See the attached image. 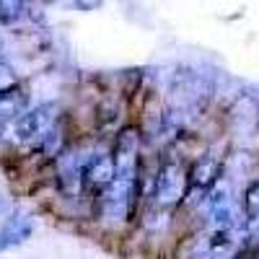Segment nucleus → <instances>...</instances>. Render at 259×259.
Segmentation results:
<instances>
[{"instance_id": "nucleus-1", "label": "nucleus", "mask_w": 259, "mask_h": 259, "mask_svg": "<svg viewBox=\"0 0 259 259\" xmlns=\"http://www.w3.org/2000/svg\"><path fill=\"white\" fill-rule=\"evenodd\" d=\"M55 127V106L52 104H39L34 109L24 112L13 122V138L24 145H36L47 140Z\"/></svg>"}, {"instance_id": "nucleus-2", "label": "nucleus", "mask_w": 259, "mask_h": 259, "mask_svg": "<svg viewBox=\"0 0 259 259\" xmlns=\"http://www.w3.org/2000/svg\"><path fill=\"white\" fill-rule=\"evenodd\" d=\"M138 156H140V135L138 130L133 127H124L122 133L117 135V143H114V171L119 182H127V184H135V177H138Z\"/></svg>"}, {"instance_id": "nucleus-3", "label": "nucleus", "mask_w": 259, "mask_h": 259, "mask_svg": "<svg viewBox=\"0 0 259 259\" xmlns=\"http://www.w3.org/2000/svg\"><path fill=\"white\" fill-rule=\"evenodd\" d=\"M189 177L184 174V168L177 161H168L161 166L158 177H156V202L158 205H177L187 194Z\"/></svg>"}, {"instance_id": "nucleus-4", "label": "nucleus", "mask_w": 259, "mask_h": 259, "mask_svg": "<svg viewBox=\"0 0 259 259\" xmlns=\"http://www.w3.org/2000/svg\"><path fill=\"white\" fill-rule=\"evenodd\" d=\"M117 177L112 156H94L83 168V184L89 192H104Z\"/></svg>"}, {"instance_id": "nucleus-5", "label": "nucleus", "mask_w": 259, "mask_h": 259, "mask_svg": "<svg viewBox=\"0 0 259 259\" xmlns=\"http://www.w3.org/2000/svg\"><path fill=\"white\" fill-rule=\"evenodd\" d=\"M218 179H221V163L215 161V158H200L197 163L192 166V171H189V184L194 187V189H212L215 184H218Z\"/></svg>"}, {"instance_id": "nucleus-6", "label": "nucleus", "mask_w": 259, "mask_h": 259, "mask_svg": "<svg viewBox=\"0 0 259 259\" xmlns=\"http://www.w3.org/2000/svg\"><path fill=\"white\" fill-rule=\"evenodd\" d=\"M26 109V94L21 91V85H8L0 91V119H16Z\"/></svg>"}, {"instance_id": "nucleus-7", "label": "nucleus", "mask_w": 259, "mask_h": 259, "mask_svg": "<svg viewBox=\"0 0 259 259\" xmlns=\"http://www.w3.org/2000/svg\"><path fill=\"white\" fill-rule=\"evenodd\" d=\"M212 218H215V226L218 228H231L233 226V207H231V197H228L226 187H221L212 194Z\"/></svg>"}, {"instance_id": "nucleus-8", "label": "nucleus", "mask_w": 259, "mask_h": 259, "mask_svg": "<svg viewBox=\"0 0 259 259\" xmlns=\"http://www.w3.org/2000/svg\"><path fill=\"white\" fill-rule=\"evenodd\" d=\"M31 233V226L21 218H13V223H8L3 231H0V249L6 246H13V244H21Z\"/></svg>"}, {"instance_id": "nucleus-9", "label": "nucleus", "mask_w": 259, "mask_h": 259, "mask_svg": "<svg viewBox=\"0 0 259 259\" xmlns=\"http://www.w3.org/2000/svg\"><path fill=\"white\" fill-rule=\"evenodd\" d=\"M24 16V0H0V24L11 26Z\"/></svg>"}, {"instance_id": "nucleus-10", "label": "nucleus", "mask_w": 259, "mask_h": 259, "mask_svg": "<svg viewBox=\"0 0 259 259\" xmlns=\"http://www.w3.org/2000/svg\"><path fill=\"white\" fill-rule=\"evenodd\" d=\"M244 212L249 221H259V179H254L244 192Z\"/></svg>"}, {"instance_id": "nucleus-11", "label": "nucleus", "mask_w": 259, "mask_h": 259, "mask_svg": "<svg viewBox=\"0 0 259 259\" xmlns=\"http://www.w3.org/2000/svg\"><path fill=\"white\" fill-rule=\"evenodd\" d=\"M8 85H16V75H13V70L8 68V65L0 62V91L8 89Z\"/></svg>"}]
</instances>
